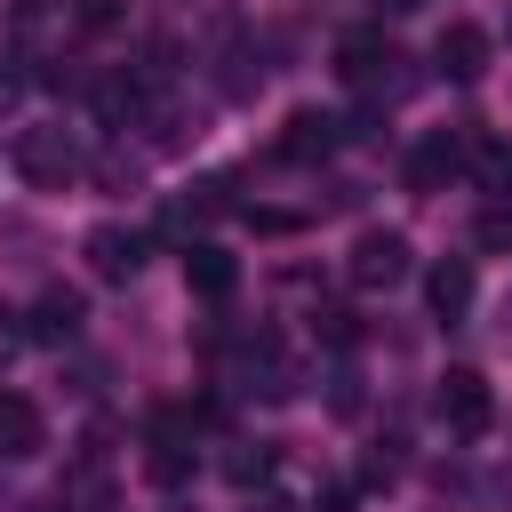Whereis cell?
I'll list each match as a JSON object with an SVG mask.
<instances>
[{
	"label": "cell",
	"mask_w": 512,
	"mask_h": 512,
	"mask_svg": "<svg viewBox=\"0 0 512 512\" xmlns=\"http://www.w3.org/2000/svg\"><path fill=\"white\" fill-rule=\"evenodd\" d=\"M432 408H440V424H448V432H464V440H480V432L496 424V392H488V376H480V368H448V376H440V392H432Z\"/></svg>",
	"instance_id": "obj_1"
},
{
	"label": "cell",
	"mask_w": 512,
	"mask_h": 512,
	"mask_svg": "<svg viewBox=\"0 0 512 512\" xmlns=\"http://www.w3.org/2000/svg\"><path fill=\"white\" fill-rule=\"evenodd\" d=\"M16 176L64 192V184L80 176V144H72L64 128H24V136H16Z\"/></svg>",
	"instance_id": "obj_2"
},
{
	"label": "cell",
	"mask_w": 512,
	"mask_h": 512,
	"mask_svg": "<svg viewBox=\"0 0 512 512\" xmlns=\"http://www.w3.org/2000/svg\"><path fill=\"white\" fill-rule=\"evenodd\" d=\"M344 272H352V288H368V296H376V288H400V280L416 272V256H408V240H400V232H360Z\"/></svg>",
	"instance_id": "obj_3"
},
{
	"label": "cell",
	"mask_w": 512,
	"mask_h": 512,
	"mask_svg": "<svg viewBox=\"0 0 512 512\" xmlns=\"http://www.w3.org/2000/svg\"><path fill=\"white\" fill-rule=\"evenodd\" d=\"M488 56H496V40L472 24V16H456V24H440V40H432V64L456 80V88H472L480 72H488Z\"/></svg>",
	"instance_id": "obj_4"
},
{
	"label": "cell",
	"mask_w": 512,
	"mask_h": 512,
	"mask_svg": "<svg viewBox=\"0 0 512 512\" xmlns=\"http://www.w3.org/2000/svg\"><path fill=\"white\" fill-rule=\"evenodd\" d=\"M392 64H400V48H392L376 24H360V32L336 40V72H344L352 88H392Z\"/></svg>",
	"instance_id": "obj_5"
},
{
	"label": "cell",
	"mask_w": 512,
	"mask_h": 512,
	"mask_svg": "<svg viewBox=\"0 0 512 512\" xmlns=\"http://www.w3.org/2000/svg\"><path fill=\"white\" fill-rule=\"evenodd\" d=\"M144 472H152L160 488H184V472H192V424H184V408H160V416H152Z\"/></svg>",
	"instance_id": "obj_6"
},
{
	"label": "cell",
	"mask_w": 512,
	"mask_h": 512,
	"mask_svg": "<svg viewBox=\"0 0 512 512\" xmlns=\"http://www.w3.org/2000/svg\"><path fill=\"white\" fill-rule=\"evenodd\" d=\"M80 256H88V272H96V280H136V264H144V240H136L128 224H96V232L80 240Z\"/></svg>",
	"instance_id": "obj_7"
},
{
	"label": "cell",
	"mask_w": 512,
	"mask_h": 512,
	"mask_svg": "<svg viewBox=\"0 0 512 512\" xmlns=\"http://www.w3.org/2000/svg\"><path fill=\"white\" fill-rule=\"evenodd\" d=\"M40 448H48L40 408H32L24 392H0V464H24V456H40Z\"/></svg>",
	"instance_id": "obj_8"
},
{
	"label": "cell",
	"mask_w": 512,
	"mask_h": 512,
	"mask_svg": "<svg viewBox=\"0 0 512 512\" xmlns=\"http://www.w3.org/2000/svg\"><path fill=\"white\" fill-rule=\"evenodd\" d=\"M280 160H296V168H312V160H328L336 152V120L328 112H288V128H280V144H272Z\"/></svg>",
	"instance_id": "obj_9"
},
{
	"label": "cell",
	"mask_w": 512,
	"mask_h": 512,
	"mask_svg": "<svg viewBox=\"0 0 512 512\" xmlns=\"http://www.w3.org/2000/svg\"><path fill=\"white\" fill-rule=\"evenodd\" d=\"M456 168H464V136H448V128H440V136H424V144L408 152V192H440Z\"/></svg>",
	"instance_id": "obj_10"
},
{
	"label": "cell",
	"mask_w": 512,
	"mask_h": 512,
	"mask_svg": "<svg viewBox=\"0 0 512 512\" xmlns=\"http://www.w3.org/2000/svg\"><path fill=\"white\" fill-rule=\"evenodd\" d=\"M424 304H432V320H464L472 312V264L464 256H440L424 272Z\"/></svg>",
	"instance_id": "obj_11"
},
{
	"label": "cell",
	"mask_w": 512,
	"mask_h": 512,
	"mask_svg": "<svg viewBox=\"0 0 512 512\" xmlns=\"http://www.w3.org/2000/svg\"><path fill=\"white\" fill-rule=\"evenodd\" d=\"M72 336H80V296L72 288H48L32 304V344H72Z\"/></svg>",
	"instance_id": "obj_12"
},
{
	"label": "cell",
	"mask_w": 512,
	"mask_h": 512,
	"mask_svg": "<svg viewBox=\"0 0 512 512\" xmlns=\"http://www.w3.org/2000/svg\"><path fill=\"white\" fill-rule=\"evenodd\" d=\"M184 280H192L200 296H232V280H240V264H232L224 248H208V240H192V248H184Z\"/></svg>",
	"instance_id": "obj_13"
},
{
	"label": "cell",
	"mask_w": 512,
	"mask_h": 512,
	"mask_svg": "<svg viewBox=\"0 0 512 512\" xmlns=\"http://www.w3.org/2000/svg\"><path fill=\"white\" fill-rule=\"evenodd\" d=\"M472 240H480L488 256H512V200H488L480 224H472Z\"/></svg>",
	"instance_id": "obj_14"
},
{
	"label": "cell",
	"mask_w": 512,
	"mask_h": 512,
	"mask_svg": "<svg viewBox=\"0 0 512 512\" xmlns=\"http://www.w3.org/2000/svg\"><path fill=\"white\" fill-rule=\"evenodd\" d=\"M224 472H232V488H256V480L272 472V448H264V440H256V448H232V456H224Z\"/></svg>",
	"instance_id": "obj_15"
},
{
	"label": "cell",
	"mask_w": 512,
	"mask_h": 512,
	"mask_svg": "<svg viewBox=\"0 0 512 512\" xmlns=\"http://www.w3.org/2000/svg\"><path fill=\"white\" fill-rule=\"evenodd\" d=\"M352 504H360V488H344V480H328V488L312 496V512H352Z\"/></svg>",
	"instance_id": "obj_16"
},
{
	"label": "cell",
	"mask_w": 512,
	"mask_h": 512,
	"mask_svg": "<svg viewBox=\"0 0 512 512\" xmlns=\"http://www.w3.org/2000/svg\"><path fill=\"white\" fill-rule=\"evenodd\" d=\"M112 16H120V8H112V0H80V24H88V32H104V24H112Z\"/></svg>",
	"instance_id": "obj_17"
},
{
	"label": "cell",
	"mask_w": 512,
	"mask_h": 512,
	"mask_svg": "<svg viewBox=\"0 0 512 512\" xmlns=\"http://www.w3.org/2000/svg\"><path fill=\"white\" fill-rule=\"evenodd\" d=\"M496 336L512 344V288H504V304H496Z\"/></svg>",
	"instance_id": "obj_18"
},
{
	"label": "cell",
	"mask_w": 512,
	"mask_h": 512,
	"mask_svg": "<svg viewBox=\"0 0 512 512\" xmlns=\"http://www.w3.org/2000/svg\"><path fill=\"white\" fill-rule=\"evenodd\" d=\"M32 16H40V0H16V24H32Z\"/></svg>",
	"instance_id": "obj_19"
},
{
	"label": "cell",
	"mask_w": 512,
	"mask_h": 512,
	"mask_svg": "<svg viewBox=\"0 0 512 512\" xmlns=\"http://www.w3.org/2000/svg\"><path fill=\"white\" fill-rule=\"evenodd\" d=\"M8 352H16V328H0V360H8Z\"/></svg>",
	"instance_id": "obj_20"
},
{
	"label": "cell",
	"mask_w": 512,
	"mask_h": 512,
	"mask_svg": "<svg viewBox=\"0 0 512 512\" xmlns=\"http://www.w3.org/2000/svg\"><path fill=\"white\" fill-rule=\"evenodd\" d=\"M384 8H392V16H408V8H416V0H384Z\"/></svg>",
	"instance_id": "obj_21"
}]
</instances>
